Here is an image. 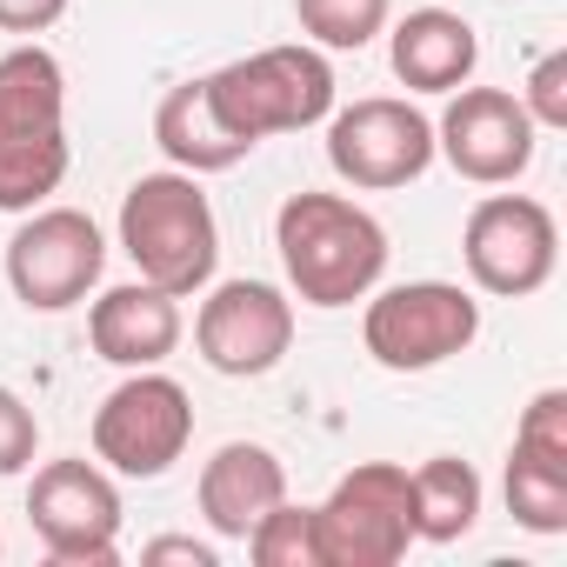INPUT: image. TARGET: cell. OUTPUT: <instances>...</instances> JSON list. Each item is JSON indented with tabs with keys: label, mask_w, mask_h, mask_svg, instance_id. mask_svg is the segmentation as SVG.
I'll use <instances>...</instances> for the list:
<instances>
[{
	"label": "cell",
	"mask_w": 567,
	"mask_h": 567,
	"mask_svg": "<svg viewBox=\"0 0 567 567\" xmlns=\"http://www.w3.org/2000/svg\"><path fill=\"white\" fill-rule=\"evenodd\" d=\"M247 554L260 567H321V534H315V507H295V501H280L254 520L247 534Z\"/></svg>",
	"instance_id": "obj_22"
},
{
	"label": "cell",
	"mask_w": 567,
	"mask_h": 567,
	"mask_svg": "<svg viewBox=\"0 0 567 567\" xmlns=\"http://www.w3.org/2000/svg\"><path fill=\"white\" fill-rule=\"evenodd\" d=\"M507 514L527 534H567V461L514 441V454H507Z\"/></svg>",
	"instance_id": "obj_20"
},
{
	"label": "cell",
	"mask_w": 567,
	"mask_h": 567,
	"mask_svg": "<svg viewBox=\"0 0 567 567\" xmlns=\"http://www.w3.org/2000/svg\"><path fill=\"white\" fill-rule=\"evenodd\" d=\"M121 254L154 280L161 295L187 301L200 295L220 267V227L200 194V174H141L121 194Z\"/></svg>",
	"instance_id": "obj_2"
},
{
	"label": "cell",
	"mask_w": 567,
	"mask_h": 567,
	"mask_svg": "<svg viewBox=\"0 0 567 567\" xmlns=\"http://www.w3.org/2000/svg\"><path fill=\"white\" fill-rule=\"evenodd\" d=\"M388 8L394 0H295V21H301V34L315 48L354 54V48H368L388 28Z\"/></svg>",
	"instance_id": "obj_21"
},
{
	"label": "cell",
	"mask_w": 567,
	"mask_h": 567,
	"mask_svg": "<svg viewBox=\"0 0 567 567\" xmlns=\"http://www.w3.org/2000/svg\"><path fill=\"white\" fill-rule=\"evenodd\" d=\"M514 441H527V447H540V454H560V461H567V388H540V394L527 401V414H520Z\"/></svg>",
	"instance_id": "obj_25"
},
{
	"label": "cell",
	"mask_w": 567,
	"mask_h": 567,
	"mask_svg": "<svg viewBox=\"0 0 567 567\" xmlns=\"http://www.w3.org/2000/svg\"><path fill=\"white\" fill-rule=\"evenodd\" d=\"M107 267V240L81 207H41L8 240V288L34 315H68Z\"/></svg>",
	"instance_id": "obj_9"
},
{
	"label": "cell",
	"mask_w": 567,
	"mask_h": 567,
	"mask_svg": "<svg viewBox=\"0 0 567 567\" xmlns=\"http://www.w3.org/2000/svg\"><path fill=\"white\" fill-rule=\"evenodd\" d=\"M481 334V301L454 280H401L374 295L361 315V341L381 368L394 374H427L454 354H467Z\"/></svg>",
	"instance_id": "obj_5"
},
{
	"label": "cell",
	"mask_w": 567,
	"mask_h": 567,
	"mask_svg": "<svg viewBox=\"0 0 567 567\" xmlns=\"http://www.w3.org/2000/svg\"><path fill=\"white\" fill-rule=\"evenodd\" d=\"M408 481H414V540L447 547V540L474 534V520H481V474H474L467 461L434 454V461L414 467Z\"/></svg>",
	"instance_id": "obj_17"
},
{
	"label": "cell",
	"mask_w": 567,
	"mask_h": 567,
	"mask_svg": "<svg viewBox=\"0 0 567 567\" xmlns=\"http://www.w3.org/2000/svg\"><path fill=\"white\" fill-rule=\"evenodd\" d=\"M321 567H394L414 547V481L394 461H361L315 507Z\"/></svg>",
	"instance_id": "obj_4"
},
{
	"label": "cell",
	"mask_w": 567,
	"mask_h": 567,
	"mask_svg": "<svg viewBox=\"0 0 567 567\" xmlns=\"http://www.w3.org/2000/svg\"><path fill=\"white\" fill-rule=\"evenodd\" d=\"M68 127L0 134V214H34L68 181Z\"/></svg>",
	"instance_id": "obj_19"
},
{
	"label": "cell",
	"mask_w": 567,
	"mask_h": 567,
	"mask_svg": "<svg viewBox=\"0 0 567 567\" xmlns=\"http://www.w3.org/2000/svg\"><path fill=\"white\" fill-rule=\"evenodd\" d=\"M194 441V401L181 381L134 368L101 408H94V461H107L127 481H161Z\"/></svg>",
	"instance_id": "obj_6"
},
{
	"label": "cell",
	"mask_w": 567,
	"mask_h": 567,
	"mask_svg": "<svg viewBox=\"0 0 567 567\" xmlns=\"http://www.w3.org/2000/svg\"><path fill=\"white\" fill-rule=\"evenodd\" d=\"M214 114L240 134V141H267V134H301L315 121L334 114V68L321 48H260L247 61H227L220 74H207Z\"/></svg>",
	"instance_id": "obj_3"
},
{
	"label": "cell",
	"mask_w": 567,
	"mask_h": 567,
	"mask_svg": "<svg viewBox=\"0 0 567 567\" xmlns=\"http://www.w3.org/2000/svg\"><path fill=\"white\" fill-rule=\"evenodd\" d=\"M388 61H394V74H401V87H414V94H454V87L474 81L481 41H474L467 14H454V8H414V14L394 28Z\"/></svg>",
	"instance_id": "obj_15"
},
{
	"label": "cell",
	"mask_w": 567,
	"mask_h": 567,
	"mask_svg": "<svg viewBox=\"0 0 567 567\" xmlns=\"http://www.w3.org/2000/svg\"><path fill=\"white\" fill-rule=\"evenodd\" d=\"M461 260L481 295L527 301L560 267V227L534 194H487L461 227Z\"/></svg>",
	"instance_id": "obj_7"
},
{
	"label": "cell",
	"mask_w": 567,
	"mask_h": 567,
	"mask_svg": "<svg viewBox=\"0 0 567 567\" xmlns=\"http://www.w3.org/2000/svg\"><path fill=\"white\" fill-rule=\"evenodd\" d=\"M534 121L520 107V94L507 87H454L447 114L434 121V154H447V167L474 187H507L527 174L534 161Z\"/></svg>",
	"instance_id": "obj_12"
},
{
	"label": "cell",
	"mask_w": 567,
	"mask_h": 567,
	"mask_svg": "<svg viewBox=\"0 0 567 567\" xmlns=\"http://www.w3.org/2000/svg\"><path fill=\"white\" fill-rule=\"evenodd\" d=\"M328 167L368 194L408 187L434 167V121L394 94H368L354 107H334L328 114Z\"/></svg>",
	"instance_id": "obj_8"
},
{
	"label": "cell",
	"mask_w": 567,
	"mask_h": 567,
	"mask_svg": "<svg viewBox=\"0 0 567 567\" xmlns=\"http://www.w3.org/2000/svg\"><path fill=\"white\" fill-rule=\"evenodd\" d=\"M61 114H68V74L48 48L0 54V134L61 127Z\"/></svg>",
	"instance_id": "obj_18"
},
{
	"label": "cell",
	"mask_w": 567,
	"mask_h": 567,
	"mask_svg": "<svg viewBox=\"0 0 567 567\" xmlns=\"http://www.w3.org/2000/svg\"><path fill=\"white\" fill-rule=\"evenodd\" d=\"M520 107H527L534 127H567V54H540L534 61Z\"/></svg>",
	"instance_id": "obj_24"
},
{
	"label": "cell",
	"mask_w": 567,
	"mask_h": 567,
	"mask_svg": "<svg viewBox=\"0 0 567 567\" xmlns=\"http://www.w3.org/2000/svg\"><path fill=\"white\" fill-rule=\"evenodd\" d=\"M141 560H194V567H214L220 554L207 547V540H187V534H167V540H147V554Z\"/></svg>",
	"instance_id": "obj_27"
},
{
	"label": "cell",
	"mask_w": 567,
	"mask_h": 567,
	"mask_svg": "<svg viewBox=\"0 0 567 567\" xmlns=\"http://www.w3.org/2000/svg\"><path fill=\"white\" fill-rule=\"evenodd\" d=\"M154 141L161 154L181 167V174H227L254 154V141H240L220 114H214V94L207 81H181L161 107H154Z\"/></svg>",
	"instance_id": "obj_16"
},
{
	"label": "cell",
	"mask_w": 567,
	"mask_h": 567,
	"mask_svg": "<svg viewBox=\"0 0 567 567\" xmlns=\"http://www.w3.org/2000/svg\"><path fill=\"white\" fill-rule=\"evenodd\" d=\"M28 520L41 547L68 567L121 560V487L94 461H48L28 487Z\"/></svg>",
	"instance_id": "obj_10"
},
{
	"label": "cell",
	"mask_w": 567,
	"mask_h": 567,
	"mask_svg": "<svg viewBox=\"0 0 567 567\" xmlns=\"http://www.w3.org/2000/svg\"><path fill=\"white\" fill-rule=\"evenodd\" d=\"M194 348L227 381L274 374L295 348V301L280 295L274 280H220V288L200 301Z\"/></svg>",
	"instance_id": "obj_11"
},
{
	"label": "cell",
	"mask_w": 567,
	"mask_h": 567,
	"mask_svg": "<svg viewBox=\"0 0 567 567\" xmlns=\"http://www.w3.org/2000/svg\"><path fill=\"white\" fill-rule=\"evenodd\" d=\"M274 247L308 308H354L388 274V227L348 194H288L274 214Z\"/></svg>",
	"instance_id": "obj_1"
},
{
	"label": "cell",
	"mask_w": 567,
	"mask_h": 567,
	"mask_svg": "<svg viewBox=\"0 0 567 567\" xmlns=\"http://www.w3.org/2000/svg\"><path fill=\"white\" fill-rule=\"evenodd\" d=\"M68 14V0H0V28L8 34H48Z\"/></svg>",
	"instance_id": "obj_26"
},
{
	"label": "cell",
	"mask_w": 567,
	"mask_h": 567,
	"mask_svg": "<svg viewBox=\"0 0 567 567\" xmlns=\"http://www.w3.org/2000/svg\"><path fill=\"white\" fill-rule=\"evenodd\" d=\"M288 501V467L260 441H227L207 467H200V514L220 540H247L254 520L267 507Z\"/></svg>",
	"instance_id": "obj_14"
},
{
	"label": "cell",
	"mask_w": 567,
	"mask_h": 567,
	"mask_svg": "<svg viewBox=\"0 0 567 567\" xmlns=\"http://www.w3.org/2000/svg\"><path fill=\"white\" fill-rule=\"evenodd\" d=\"M34 447H41V421L34 408L14 394V388H0V481L34 467Z\"/></svg>",
	"instance_id": "obj_23"
},
{
	"label": "cell",
	"mask_w": 567,
	"mask_h": 567,
	"mask_svg": "<svg viewBox=\"0 0 567 567\" xmlns=\"http://www.w3.org/2000/svg\"><path fill=\"white\" fill-rule=\"evenodd\" d=\"M87 341L101 361L114 368H161L181 348V301L161 295L154 280H127V288H107L87 308Z\"/></svg>",
	"instance_id": "obj_13"
}]
</instances>
